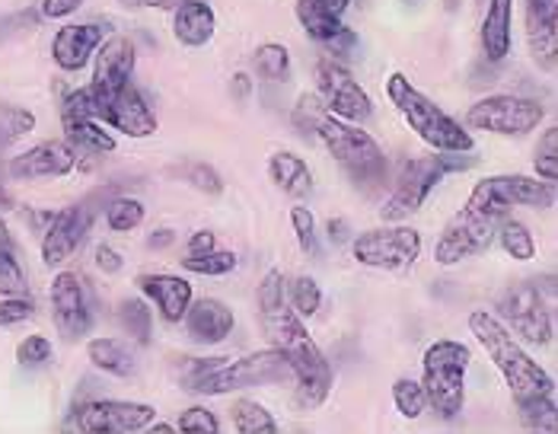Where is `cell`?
Masks as SVG:
<instances>
[{
    "label": "cell",
    "instance_id": "cell-1",
    "mask_svg": "<svg viewBox=\"0 0 558 434\" xmlns=\"http://www.w3.org/2000/svg\"><path fill=\"white\" fill-rule=\"evenodd\" d=\"M182 387L202 396H223L233 390H253L294 381L288 358L278 348H265L246 358H185L179 367Z\"/></svg>",
    "mask_w": 558,
    "mask_h": 434
},
{
    "label": "cell",
    "instance_id": "cell-2",
    "mask_svg": "<svg viewBox=\"0 0 558 434\" xmlns=\"http://www.w3.org/2000/svg\"><path fill=\"white\" fill-rule=\"evenodd\" d=\"M470 333L475 336V342L485 348V354L498 367V374L505 377V384H508V390L514 396V402L536 399V396H553L556 393L553 374L523 351V346L517 342L514 333L495 313L473 310L470 313Z\"/></svg>",
    "mask_w": 558,
    "mask_h": 434
},
{
    "label": "cell",
    "instance_id": "cell-3",
    "mask_svg": "<svg viewBox=\"0 0 558 434\" xmlns=\"http://www.w3.org/2000/svg\"><path fill=\"white\" fill-rule=\"evenodd\" d=\"M262 320H265L268 336L275 339V348L288 358V364L294 371V384H298V396L303 406H310V409L323 406L332 393L336 374H332V364L326 361L323 348L316 346L313 336L306 333L301 316L284 304Z\"/></svg>",
    "mask_w": 558,
    "mask_h": 434
},
{
    "label": "cell",
    "instance_id": "cell-4",
    "mask_svg": "<svg viewBox=\"0 0 558 434\" xmlns=\"http://www.w3.org/2000/svg\"><path fill=\"white\" fill-rule=\"evenodd\" d=\"M473 150H437L430 157H409L399 176L396 185L389 192L387 205L380 208V217L389 224H399L405 217H412L415 212H422V205L428 202V195L447 179L450 173H463L475 167L478 160L470 157Z\"/></svg>",
    "mask_w": 558,
    "mask_h": 434
},
{
    "label": "cell",
    "instance_id": "cell-5",
    "mask_svg": "<svg viewBox=\"0 0 558 434\" xmlns=\"http://www.w3.org/2000/svg\"><path fill=\"white\" fill-rule=\"evenodd\" d=\"M387 99L396 106V112L405 119V125L415 131L434 150H473L475 141L470 131L457 119H450L434 99H428L405 74H389Z\"/></svg>",
    "mask_w": 558,
    "mask_h": 434
},
{
    "label": "cell",
    "instance_id": "cell-6",
    "mask_svg": "<svg viewBox=\"0 0 558 434\" xmlns=\"http://www.w3.org/2000/svg\"><path fill=\"white\" fill-rule=\"evenodd\" d=\"M470 348L457 339H437L425 348L422 358V387L428 396V409L437 419L453 422L466 406V371H470Z\"/></svg>",
    "mask_w": 558,
    "mask_h": 434
},
{
    "label": "cell",
    "instance_id": "cell-7",
    "mask_svg": "<svg viewBox=\"0 0 558 434\" xmlns=\"http://www.w3.org/2000/svg\"><path fill=\"white\" fill-rule=\"evenodd\" d=\"M316 141L329 150V157L342 167L354 185L377 189L387 179V154L384 147L357 125L336 119L326 112V119L316 129Z\"/></svg>",
    "mask_w": 558,
    "mask_h": 434
},
{
    "label": "cell",
    "instance_id": "cell-8",
    "mask_svg": "<svg viewBox=\"0 0 558 434\" xmlns=\"http://www.w3.org/2000/svg\"><path fill=\"white\" fill-rule=\"evenodd\" d=\"M556 202V182L539 176L501 173L478 179L466 198V205L485 217L505 220L514 208H549Z\"/></svg>",
    "mask_w": 558,
    "mask_h": 434
},
{
    "label": "cell",
    "instance_id": "cell-9",
    "mask_svg": "<svg viewBox=\"0 0 558 434\" xmlns=\"http://www.w3.org/2000/svg\"><path fill=\"white\" fill-rule=\"evenodd\" d=\"M546 119L543 103L514 96V93H495L478 99L466 112V125L475 131H488V134H501V137H523L530 131H536Z\"/></svg>",
    "mask_w": 558,
    "mask_h": 434
},
{
    "label": "cell",
    "instance_id": "cell-10",
    "mask_svg": "<svg viewBox=\"0 0 558 434\" xmlns=\"http://www.w3.org/2000/svg\"><path fill=\"white\" fill-rule=\"evenodd\" d=\"M354 260L380 272H405L422 256V233L415 227H377L351 240Z\"/></svg>",
    "mask_w": 558,
    "mask_h": 434
},
{
    "label": "cell",
    "instance_id": "cell-11",
    "mask_svg": "<svg viewBox=\"0 0 558 434\" xmlns=\"http://www.w3.org/2000/svg\"><path fill=\"white\" fill-rule=\"evenodd\" d=\"M517 339L530 342V346H549L556 336V320L553 310L543 301L536 285L520 281L514 288H508L498 301V313H495Z\"/></svg>",
    "mask_w": 558,
    "mask_h": 434
},
{
    "label": "cell",
    "instance_id": "cell-12",
    "mask_svg": "<svg viewBox=\"0 0 558 434\" xmlns=\"http://www.w3.org/2000/svg\"><path fill=\"white\" fill-rule=\"evenodd\" d=\"M495 217H485L482 212H475L470 205H463L457 215L450 217L434 243V262L437 265H460L463 260H473L488 253V246L495 243L498 233Z\"/></svg>",
    "mask_w": 558,
    "mask_h": 434
},
{
    "label": "cell",
    "instance_id": "cell-13",
    "mask_svg": "<svg viewBox=\"0 0 558 434\" xmlns=\"http://www.w3.org/2000/svg\"><path fill=\"white\" fill-rule=\"evenodd\" d=\"M89 109H93L96 122H102L106 129L122 131L129 137H154L157 134V116L150 112V106L144 103V96L134 89V84H125L112 93H99L89 87Z\"/></svg>",
    "mask_w": 558,
    "mask_h": 434
},
{
    "label": "cell",
    "instance_id": "cell-14",
    "mask_svg": "<svg viewBox=\"0 0 558 434\" xmlns=\"http://www.w3.org/2000/svg\"><path fill=\"white\" fill-rule=\"evenodd\" d=\"M316 87H319V99L323 106L351 125H364L374 116V103L367 96V89L361 87L351 71L342 68L336 58H323L316 64Z\"/></svg>",
    "mask_w": 558,
    "mask_h": 434
},
{
    "label": "cell",
    "instance_id": "cell-15",
    "mask_svg": "<svg viewBox=\"0 0 558 434\" xmlns=\"http://www.w3.org/2000/svg\"><path fill=\"white\" fill-rule=\"evenodd\" d=\"M157 409L147 402H122V399H89L74 409V429L86 434H134L147 432Z\"/></svg>",
    "mask_w": 558,
    "mask_h": 434
},
{
    "label": "cell",
    "instance_id": "cell-16",
    "mask_svg": "<svg viewBox=\"0 0 558 434\" xmlns=\"http://www.w3.org/2000/svg\"><path fill=\"white\" fill-rule=\"evenodd\" d=\"M51 320L64 342H81L93 326L86 281L77 272H58L51 281Z\"/></svg>",
    "mask_w": 558,
    "mask_h": 434
},
{
    "label": "cell",
    "instance_id": "cell-17",
    "mask_svg": "<svg viewBox=\"0 0 558 434\" xmlns=\"http://www.w3.org/2000/svg\"><path fill=\"white\" fill-rule=\"evenodd\" d=\"M93 227L89 205H71L54 212L51 224L43 230V262L45 268H61L81 246Z\"/></svg>",
    "mask_w": 558,
    "mask_h": 434
},
{
    "label": "cell",
    "instance_id": "cell-18",
    "mask_svg": "<svg viewBox=\"0 0 558 434\" xmlns=\"http://www.w3.org/2000/svg\"><path fill=\"white\" fill-rule=\"evenodd\" d=\"M77 170V150L68 141H43L10 160L13 179H61Z\"/></svg>",
    "mask_w": 558,
    "mask_h": 434
},
{
    "label": "cell",
    "instance_id": "cell-19",
    "mask_svg": "<svg viewBox=\"0 0 558 434\" xmlns=\"http://www.w3.org/2000/svg\"><path fill=\"white\" fill-rule=\"evenodd\" d=\"M526 45L539 71L558 64V0H526Z\"/></svg>",
    "mask_w": 558,
    "mask_h": 434
},
{
    "label": "cell",
    "instance_id": "cell-20",
    "mask_svg": "<svg viewBox=\"0 0 558 434\" xmlns=\"http://www.w3.org/2000/svg\"><path fill=\"white\" fill-rule=\"evenodd\" d=\"M106 39V29L99 23H68L51 39V58L61 71L77 74L89 64L99 43Z\"/></svg>",
    "mask_w": 558,
    "mask_h": 434
},
{
    "label": "cell",
    "instance_id": "cell-21",
    "mask_svg": "<svg viewBox=\"0 0 558 434\" xmlns=\"http://www.w3.org/2000/svg\"><path fill=\"white\" fill-rule=\"evenodd\" d=\"M134 64H137V55H134V45L125 36L102 39L96 48V68H93L89 87L99 89V93L125 87V84H131Z\"/></svg>",
    "mask_w": 558,
    "mask_h": 434
},
{
    "label": "cell",
    "instance_id": "cell-22",
    "mask_svg": "<svg viewBox=\"0 0 558 434\" xmlns=\"http://www.w3.org/2000/svg\"><path fill=\"white\" fill-rule=\"evenodd\" d=\"M182 323H185V333H189L192 342H198V346H220L233 333L236 316H233V310L223 304V301L202 298V301H192L189 304Z\"/></svg>",
    "mask_w": 558,
    "mask_h": 434
},
{
    "label": "cell",
    "instance_id": "cell-23",
    "mask_svg": "<svg viewBox=\"0 0 558 434\" xmlns=\"http://www.w3.org/2000/svg\"><path fill=\"white\" fill-rule=\"evenodd\" d=\"M217 16L208 0H179L172 7V39L185 48H205L215 39Z\"/></svg>",
    "mask_w": 558,
    "mask_h": 434
},
{
    "label": "cell",
    "instance_id": "cell-24",
    "mask_svg": "<svg viewBox=\"0 0 558 434\" xmlns=\"http://www.w3.org/2000/svg\"><path fill=\"white\" fill-rule=\"evenodd\" d=\"M137 288L157 304L163 323H182L185 310L192 304V285L182 278V275H167V272H157V275H141L137 278Z\"/></svg>",
    "mask_w": 558,
    "mask_h": 434
},
{
    "label": "cell",
    "instance_id": "cell-25",
    "mask_svg": "<svg viewBox=\"0 0 558 434\" xmlns=\"http://www.w3.org/2000/svg\"><path fill=\"white\" fill-rule=\"evenodd\" d=\"M511 26H514V0H488L478 33L488 61H505L511 55Z\"/></svg>",
    "mask_w": 558,
    "mask_h": 434
},
{
    "label": "cell",
    "instance_id": "cell-26",
    "mask_svg": "<svg viewBox=\"0 0 558 434\" xmlns=\"http://www.w3.org/2000/svg\"><path fill=\"white\" fill-rule=\"evenodd\" d=\"M351 0H298V20L313 43H326L342 29V13Z\"/></svg>",
    "mask_w": 558,
    "mask_h": 434
},
{
    "label": "cell",
    "instance_id": "cell-27",
    "mask_svg": "<svg viewBox=\"0 0 558 434\" xmlns=\"http://www.w3.org/2000/svg\"><path fill=\"white\" fill-rule=\"evenodd\" d=\"M86 361L109 374V377H131L134 374V351L129 348V342L122 339H112V336H99V339H89L86 342Z\"/></svg>",
    "mask_w": 558,
    "mask_h": 434
},
{
    "label": "cell",
    "instance_id": "cell-28",
    "mask_svg": "<svg viewBox=\"0 0 558 434\" xmlns=\"http://www.w3.org/2000/svg\"><path fill=\"white\" fill-rule=\"evenodd\" d=\"M268 176H271V182H275L284 195H291V198H303V195L313 189V173H310L306 160L298 157L294 150H278V154H271V157H268Z\"/></svg>",
    "mask_w": 558,
    "mask_h": 434
},
{
    "label": "cell",
    "instance_id": "cell-29",
    "mask_svg": "<svg viewBox=\"0 0 558 434\" xmlns=\"http://www.w3.org/2000/svg\"><path fill=\"white\" fill-rule=\"evenodd\" d=\"M64 125V141L86 157H106L116 150V137L112 131H106L102 122L96 119H71V122H61Z\"/></svg>",
    "mask_w": 558,
    "mask_h": 434
},
{
    "label": "cell",
    "instance_id": "cell-30",
    "mask_svg": "<svg viewBox=\"0 0 558 434\" xmlns=\"http://www.w3.org/2000/svg\"><path fill=\"white\" fill-rule=\"evenodd\" d=\"M498 243H501V250L511 256L514 262H530L536 260V240H533V233H530V227L526 224H520L514 217L508 215L501 224H498Z\"/></svg>",
    "mask_w": 558,
    "mask_h": 434
},
{
    "label": "cell",
    "instance_id": "cell-31",
    "mask_svg": "<svg viewBox=\"0 0 558 434\" xmlns=\"http://www.w3.org/2000/svg\"><path fill=\"white\" fill-rule=\"evenodd\" d=\"M230 419H233V429L240 434H275L278 432V422L275 415L258 406L253 399H236L233 409H230Z\"/></svg>",
    "mask_w": 558,
    "mask_h": 434
},
{
    "label": "cell",
    "instance_id": "cell-32",
    "mask_svg": "<svg viewBox=\"0 0 558 434\" xmlns=\"http://www.w3.org/2000/svg\"><path fill=\"white\" fill-rule=\"evenodd\" d=\"M253 68L262 81H271V84H281L291 77V51L278 43L258 45L256 55H253Z\"/></svg>",
    "mask_w": 558,
    "mask_h": 434
},
{
    "label": "cell",
    "instance_id": "cell-33",
    "mask_svg": "<svg viewBox=\"0 0 558 434\" xmlns=\"http://www.w3.org/2000/svg\"><path fill=\"white\" fill-rule=\"evenodd\" d=\"M520 409V422L530 429V432H558V409H556V393L553 396H536V399H523L517 402Z\"/></svg>",
    "mask_w": 558,
    "mask_h": 434
},
{
    "label": "cell",
    "instance_id": "cell-34",
    "mask_svg": "<svg viewBox=\"0 0 558 434\" xmlns=\"http://www.w3.org/2000/svg\"><path fill=\"white\" fill-rule=\"evenodd\" d=\"M119 323H122V329L129 333L134 342L147 346L150 333H154V310L144 301H137V298H129V301L119 304Z\"/></svg>",
    "mask_w": 558,
    "mask_h": 434
},
{
    "label": "cell",
    "instance_id": "cell-35",
    "mask_svg": "<svg viewBox=\"0 0 558 434\" xmlns=\"http://www.w3.org/2000/svg\"><path fill=\"white\" fill-rule=\"evenodd\" d=\"M144 215H147L144 202H137V198H131V195H119V198H112V202L106 205V224H109V230H116V233L137 230V227L144 224Z\"/></svg>",
    "mask_w": 558,
    "mask_h": 434
},
{
    "label": "cell",
    "instance_id": "cell-36",
    "mask_svg": "<svg viewBox=\"0 0 558 434\" xmlns=\"http://www.w3.org/2000/svg\"><path fill=\"white\" fill-rule=\"evenodd\" d=\"M392 402H396V409H399L402 419H422L425 409H428V396H425L422 381L399 377V381L392 384Z\"/></svg>",
    "mask_w": 558,
    "mask_h": 434
},
{
    "label": "cell",
    "instance_id": "cell-37",
    "mask_svg": "<svg viewBox=\"0 0 558 434\" xmlns=\"http://www.w3.org/2000/svg\"><path fill=\"white\" fill-rule=\"evenodd\" d=\"M319 306H323V288L316 285V278H310V275L294 278L291 281V310L301 320H310V316L319 313Z\"/></svg>",
    "mask_w": 558,
    "mask_h": 434
},
{
    "label": "cell",
    "instance_id": "cell-38",
    "mask_svg": "<svg viewBox=\"0 0 558 434\" xmlns=\"http://www.w3.org/2000/svg\"><path fill=\"white\" fill-rule=\"evenodd\" d=\"M185 272L192 275H208V278H220V275H230L236 268V253H227V250H211V253H202V256H189V260H179Z\"/></svg>",
    "mask_w": 558,
    "mask_h": 434
},
{
    "label": "cell",
    "instance_id": "cell-39",
    "mask_svg": "<svg viewBox=\"0 0 558 434\" xmlns=\"http://www.w3.org/2000/svg\"><path fill=\"white\" fill-rule=\"evenodd\" d=\"M36 129V116L20 106H0V147L20 141L23 134Z\"/></svg>",
    "mask_w": 558,
    "mask_h": 434
},
{
    "label": "cell",
    "instance_id": "cell-40",
    "mask_svg": "<svg viewBox=\"0 0 558 434\" xmlns=\"http://www.w3.org/2000/svg\"><path fill=\"white\" fill-rule=\"evenodd\" d=\"M326 106H323V99H319V93H303L301 99H298V106H294V129L301 131L303 137H316V129H319V122L326 119Z\"/></svg>",
    "mask_w": 558,
    "mask_h": 434
},
{
    "label": "cell",
    "instance_id": "cell-41",
    "mask_svg": "<svg viewBox=\"0 0 558 434\" xmlns=\"http://www.w3.org/2000/svg\"><path fill=\"white\" fill-rule=\"evenodd\" d=\"M29 291L26 285V272L16 260L13 250H3L0 253V298H23Z\"/></svg>",
    "mask_w": 558,
    "mask_h": 434
},
{
    "label": "cell",
    "instance_id": "cell-42",
    "mask_svg": "<svg viewBox=\"0 0 558 434\" xmlns=\"http://www.w3.org/2000/svg\"><path fill=\"white\" fill-rule=\"evenodd\" d=\"M284 294H288L284 272H281V268H268V272H265V278H262V285H258V294H256L262 316H268V313L281 310V306H284Z\"/></svg>",
    "mask_w": 558,
    "mask_h": 434
},
{
    "label": "cell",
    "instance_id": "cell-43",
    "mask_svg": "<svg viewBox=\"0 0 558 434\" xmlns=\"http://www.w3.org/2000/svg\"><path fill=\"white\" fill-rule=\"evenodd\" d=\"M51 342L45 339V336H26L20 346H16V364L20 367H45L48 361H51Z\"/></svg>",
    "mask_w": 558,
    "mask_h": 434
},
{
    "label": "cell",
    "instance_id": "cell-44",
    "mask_svg": "<svg viewBox=\"0 0 558 434\" xmlns=\"http://www.w3.org/2000/svg\"><path fill=\"white\" fill-rule=\"evenodd\" d=\"M175 432L217 434L220 432V422H217V415L208 409V406H192V409H185V412H182V419H179Z\"/></svg>",
    "mask_w": 558,
    "mask_h": 434
},
{
    "label": "cell",
    "instance_id": "cell-45",
    "mask_svg": "<svg viewBox=\"0 0 558 434\" xmlns=\"http://www.w3.org/2000/svg\"><path fill=\"white\" fill-rule=\"evenodd\" d=\"M291 227H294V237H298V246H301L306 256L316 253V217L310 208H291Z\"/></svg>",
    "mask_w": 558,
    "mask_h": 434
},
{
    "label": "cell",
    "instance_id": "cell-46",
    "mask_svg": "<svg viewBox=\"0 0 558 434\" xmlns=\"http://www.w3.org/2000/svg\"><path fill=\"white\" fill-rule=\"evenodd\" d=\"M185 182L192 185V189H198L202 195H223V179L217 173L215 167H208V164H192L189 170H185Z\"/></svg>",
    "mask_w": 558,
    "mask_h": 434
},
{
    "label": "cell",
    "instance_id": "cell-47",
    "mask_svg": "<svg viewBox=\"0 0 558 434\" xmlns=\"http://www.w3.org/2000/svg\"><path fill=\"white\" fill-rule=\"evenodd\" d=\"M36 304L23 294V298H0V329L7 326H20L26 320H33Z\"/></svg>",
    "mask_w": 558,
    "mask_h": 434
},
{
    "label": "cell",
    "instance_id": "cell-48",
    "mask_svg": "<svg viewBox=\"0 0 558 434\" xmlns=\"http://www.w3.org/2000/svg\"><path fill=\"white\" fill-rule=\"evenodd\" d=\"M323 48H326V55H332V58H344L348 51H354V48H357V33H354V29H348V26H342L332 39H326V43H323Z\"/></svg>",
    "mask_w": 558,
    "mask_h": 434
},
{
    "label": "cell",
    "instance_id": "cell-49",
    "mask_svg": "<svg viewBox=\"0 0 558 434\" xmlns=\"http://www.w3.org/2000/svg\"><path fill=\"white\" fill-rule=\"evenodd\" d=\"M84 7V0H43L45 20H68Z\"/></svg>",
    "mask_w": 558,
    "mask_h": 434
},
{
    "label": "cell",
    "instance_id": "cell-50",
    "mask_svg": "<svg viewBox=\"0 0 558 434\" xmlns=\"http://www.w3.org/2000/svg\"><path fill=\"white\" fill-rule=\"evenodd\" d=\"M96 268H99L102 275H119V272L125 268V260H122L112 246L99 243V246H96Z\"/></svg>",
    "mask_w": 558,
    "mask_h": 434
},
{
    "label": "cell",
    "instance_id": "cell-51",
    "mask_svg": "<svg viewBox=\"0 0 558 434\" xmlns=\"http://www.w3.org/2000/svg\"><path fill=\"white\" fill-rule=\"evenodd\" d=\"M189 256H202V253H211L217 250V233L211 230H195L192 237H189Z\"/></svg>",
    "mask_w": 558,
    "mask_h": 434
},
{
    "label": "cell",
    "instance_id": "cell-52",
    "mask_svg": "<svg viewBox=\"0 0 558 434\" xmlns=\"http://www.w3.org/2000/svg\"><path fill=\"white\" fill-rule=\"evenodd\" d=\"M172 243H175V230L170 227H160V230H154L150 237H147V250H170Z\"/></svg>",
    "mask_w": 558,
    "mask_h": 434
},
{
    "label": "cell",
    "instance_id": "cell-53",
    "mask_svg": "<svg viewBox=\"0 0 558 434\" xmlns=\"http://www.w3.org/2000/svg\"><path fill=\"white\" fill-rule=\"evenodd\" d=\"M536 154L539 157H558V129L543 131V137H539V147H536Z\"/></svg>",
    "mask_w": 558,
    "mask_h": 434
},
{
    "label": "cell",
    "instance_id": "cell-54",
    "mask_svg": "<svg viewBox=\"0 0 558 434\" xmlns=\"http://www.w3.org/2000/svg\"><path fill=\"white\" fill-rule=\"evenodd\" d=\"M230 93H233L240 103H246V99H250V93H253V77H250V74H233Z\"/></svg>",
    "mask_w": 558,
    "mask_h": 434
},
{
    "label": "cell",
    "instance_id": "cell-55",
    "mask_svg": "<svg viewBox=\"0 0 558 434\" xmlns=\"http://www.w3.org/2000/svg\"><path fill=\"white\" fill-rule=\"evenodd\" d=\"M129 10H172L179 0H122Z\"/></svg>",
    "mask_w": 558,
    "mask_h": 434
},
{
    "label": "cell",
    "instance_id": "cell-56",
    "mask_svg": "<svg viewBox=\"0 0 558 434\" xmlns=\"http://www.w3.org/2000/svg\"><path fill=\"white\" fill-rule=\"evenodd\" d=\"M326 233H329V240H332L336 246H342L344 240H348V224H344V220H329V224H326Z\"/></svg>",
    "mask_w": 558,
    "mask_h": 434
},
{
    "label": "cell",
    "instance_id": "cell-57",
    "mask_svg": "<svg viewBox=\"0 0 558 434\" xmlns=\"http://www.w3.org/2000/svg\"><path fill=\"white\" fill-rule=\"evenodd\" d=\"M51 217H54V212H29V215H26V224H29L36 233H43L45 227L51 224Z\"/></svg>",
    "mask_w": 558,
    "mask_h": 434
},
{
    "label": "cell",
    "instance_id": "cell-58",
    "mask_svg": "<svg viewBox=\"0 0 558 434\" xmlns=\"http://www.w3.org/2000/svg\"><path fill=\"white\" fill-rule=\"evenodd\" d=\"M3 250H13V237H10V227L3 224V217H0V253Z\"/></svg>",
    "mask_w": 558,
    "mask_h": 434
},
{
    "label": "cell",
    "instance_id": "cell-59",
    "mask_svg": "<svg viewBox=\"0 0 558 434\" xmlns=\"http://www.w3.org/2000/svg\"><path fill=\"white\" fill-rule=\"evenodd\" d=\"M13 208V195L0 185V212H10Z\"/></svg>",
    "mask_w": 558,
    "mask_h": 434
},
{
    "label": "cell",
    "instance_id": "cell-60",
    "mask_svg": "<svg viewBox=\"0 0 558 434\" xmlns=\"http://www.w3.org/2000/svg\"><path fill=\"white\" fill-rule=\"evenodd\" d=\"M147 429H150V432H154V434H157V432H160V434H172V432H175V425H163V422H157V425L150 422Z\"/></svg>",
    "mask_w": 558,
    "mask_h": 434
},
{
    "label": "cell",
    "instance_id": "cell-61",
    "mask_svg": "<svg viewBox=\"0 0 558 434\" xmlns=\"http://www.w3.org/2000/svg\"><path fill=\"white\" fill-rule=\"evenodd\" d=\"M402 3H418V0H402Z\"/></svg>",
    "mask_w": 558,
    "mask_h": 434
}]
</instances>
